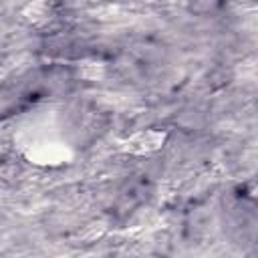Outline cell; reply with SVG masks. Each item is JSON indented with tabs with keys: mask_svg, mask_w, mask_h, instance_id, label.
Segmentation results:
<instances>
[{
	"mask_svg": "<svg viewBox=\"0 0 258 258\" xmlns=\"http://www.w3.org/2000/svg\"><path fill=\"white\" fill-rule=\"evenodd\" d=\"M165 135L159 133V131H153V129H147V131H141L137 135H133L129 141H127V149L129 151H135V153H149V151H155L161 147Z\"/></svg>",
	"mask_w": 258,
	"mask_h": 258,
	"instance_id": "cell-1",
	"label": "cell"
}]
</instances>
